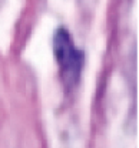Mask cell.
Here are the masks:
<instances>
[{
  "instance_id": "6da1fadb",
  "label": "cell",
  "mask_w": 139,
  "mask_h": 148,
  "mask_svg": "<svg viewBox=\"0 0 139 148\" xmlns=\"http://www.w3.org/2000/svg\"><path fill=\"white\" fill-rule=\"evenodd\" d=\"M53 53L62 75V81L66 87H72L82 70V53L75 47V43L65 29H59L53 37Z\"/></svg>"
}]
</instances>
